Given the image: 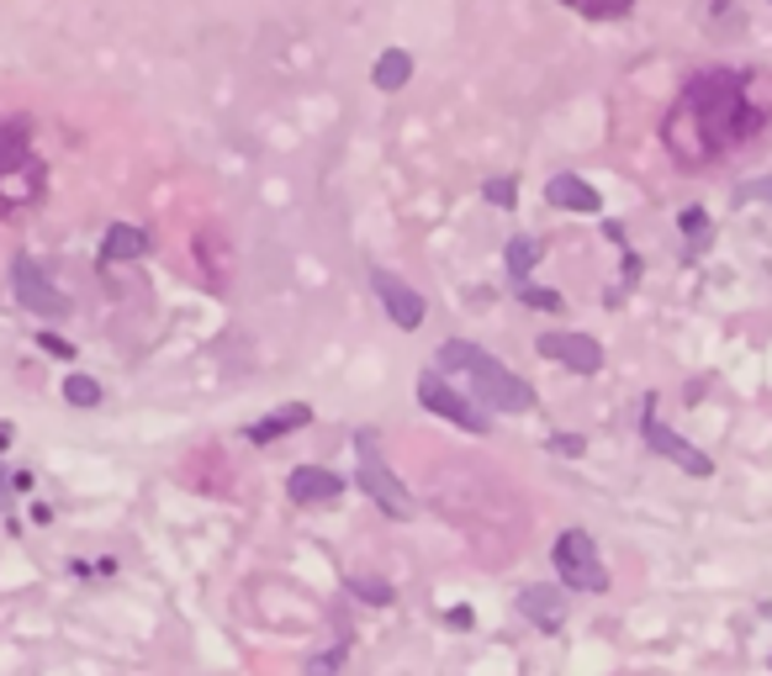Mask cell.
Instances as JSON below:
<instances>
[{"label": "cell", "instance_id": "1", "mask_svg": "<svg viewBox=\"0 0 772 676\" xmlns=\"http://www.w3.org/2000/svg\"><path fill=\"white\" fill-rule=\"evenodd\" d=\"M768 127V112L751 101V80L735 69H704L683 85V95L667 112V154L683 169H709L746 149Z\"/></svg>", "mask_w": 772, "mask_h": 676}, {"label": "cell", "instance_id": "2", "mask_svg": "<svg viewBox=\"0 0 772 676\" xmlns=\"http://www.w3.org/2000/svg\"><path fill=\"white\" fill-rule=\"evenodd\" d=\"M440 370H466V381H471V401L482 407V412H529L534 407V386H529L524 375H514L503 359H492L488 349H477V344H460V339H450L445 349H440Z\"/></svg>", "mask_w": 772, "mask_h": 676}, {"label": "cell", "instance_id": "3", "mask_svg": "<svg viewBox=\"0 0 772 676\" xmlns=\"http://www.w3.org/2000/svg\"><path fill=\"white\" fill-rule=\"evenodd\" d=\"M42 196V164L33 154V127L27 117L0 122V212L27 206Z\"/></svg>", "mask_w": 772, "mask_h": 676}, {"label": "cell", "instance_id": "4", "mask_svg": "<svg viewBox=\"0 0 772 676\" xmlns=\"http://www.w3.org/2000/svg\"><path fill=\"white\" fill-rule=\"evenodd\" d=\"M355 449H360V465H355V481H360V492H366V497H370V502H376V508H381L387 518L407 523V518L418 513V508H413V492H407L403 481H397V471L387 465V455H381L376 434H370V429H360V434H355Z\"/></svg>", "mask_w": 772, "mask_h": 676}, {"label": "cell", "instance_id": "5", "mask_svg": "<svg viewBox=\"0 0 772 676\" xmlns=\"http://www.w3.org/2000/svg\"><path fill=\"white\" fill-rule=\"evenodd\" d=\"M550 565H556V582L567 587V592H609V571H604V560H598V539L587 534V528H567V534H556V545H550Z\"/></svg>", "mask_w": 772, "mask_h": 676}, {"label": "cell", "instance_id": "6", "mask_svg": "<svg viewBox=\"0 0 772 676\" xmlns=\"http://www.w3.org/2000/svg\"><path fill=\"white\" fill-rule=\"evenodd\" d=\"M418 401H423L434 418H445V423H455V429H466V434H488L492 429L488 412H482L471 397H460L440 370H423V375H418Z\"/></svg>", "mask_w": 772, "mask_h": 676}, {"label": "cell", "instance_id": "7", "mask_svg": "<svg viewBox=\"0 0 772 676\" xmlns=\"http://www.w3.org/2000/svg\"><path fill=\"white\" fill-rule=\"evenodd\" d=\"M641 438H646V449H656V455H661V460H672V465H683L688 476H698V481L714 476V460H709L698 444H688L683 434H672V429L656 418V397H650L646 412H641Z\"/></svg>", "mask_w": 772, "mask_h": 676}, {"label": "cell", "instance_id": "8", "mask_svg": "<svg viewBox=\"0 0 772 676\" xmlns=\"http://www.w3.org/2000/svg\"><path fill=\"white\" fill-rule=\"evenodd\" d=\"M11 285H16V302L27 307V313H38V318H64L69 313V302L59 296V285L38 270V259H27V254H16L11 259Z\"/></svg>", "mask_w": 772, "mask_h": 676}, {"label": "cell", "instance_id": "9", "mask_svg": "<svg viewBox=\"0 0 772 676\" xmlns=\"http://www.w3.org/2000/svg\"><path fill=\"white\" fill-rule=\"evenodd\" d=\"M370 285H376V296H381L387 318L397 322V328H407V333H413V328L423 322V296H418V291H413L403 276H392V270H381V265H376V270H370Z\"/></svg>", "mask_w": 772, "mask_h": 676}, {"label": "cell", "instance_id": "10", "mask_svg": "<svg viewBox=\"0 0 772 676\" xmlns=\"http://www.w3.org/2000/svg\"><path fill=\"white\" fill-rule=\"evenodd\" d=\"M534 349L545 359H556V365H567V370H577V375H593V370L604 365L598 339H587V333H545Z\"/></svg>", "mask_w": 772, "mask_h": 676}, {"label": "cell", "instance_id": "11", "mask_svg": "<svg viewBox=\"0 0 772 676\" xmlns=\"http://www.w3.org/2000/svg\"><path fill=\"white\" fill-rule=\"evenodd\" d=\"M286 492H291V502H302V508H328V502L344 497V476H339V471H324V465H296V471L286 476Z\"/></svg>", "mask_w": 772, "mask_h": 676}, {"label": "cell", "instance_id": "12", "mask_svg": "<svg viewBox=\"0 0 772 676\" xmlns=\"http://www.w3.org/2000/svg\"><path fill=\"white\" fill-rule=\"evenodd\" d=\"M545 201H550L556 212H577V217H598V212H604V196H598L582 175H571V169L545 180Z\"/></svg>", "mask_w": 772, "mask_h": 676}, {"label": "cell", "instance_id": "13", "mask_svg": "<svg viewBox=\"0 0 772 676\" xmlns=\"http://www.w3.org/2000/svg\"><path fill=\"white\" fill-rule=\"evenodd\" d=\"M519 613H524L534 629L556 635V629L567 624V597L556 592V587H524V592H519Z\"/></svg>", "mask_w": 772, "mask_h": 676}, {"label": "cell", "instance_id": "14", "mask_svg": "<svg viewBox=\"0 0 772 676\" xmlns=\"http://www.w3.org/2000/svg\"><path fill=\"white\" fill-rule=\"evenodd\" d=\"M313 423V407L307 401H286L276 412H265L260 423H249V444H276V438L296 434V429H307Z\"/></svg>", "mask_w": 772, "mask_h": 676}, {"label": "cell", "instance_id": "15", "mask_svg": "<svg viewBox=\"0 0 772 676\" xmlns=\"http://www.w3.org/2000/svg\"><path fill=\"white\" fill-rule=\"evenodd\" d=\"M101 254H106V259H117V265H127V259L149 254V233H143V228H132V222H117V228H106Z\"/></svg>", "mask_w": 772, "mask_h": 676}, {"label": "cell", "instance_id": "16", "mask_svg": "<svg viewBox=\"0 0 772 676\" xmlns=\"http://www.w3.org/2000/svg\"><path fill=\"white\" fill-rule=\"evenodd\" d=\"M370 80H376V90H403V85L413 80V59H407L403 48H387V53L376 59Z\"/></svg>", "mask_w": 772, "mask_h": 676}, {"label": "cell", "instance_id": "17", "mask_svg": "<svg viewBox=\"0 0 772 676\" xmlns=\"http://www.w3.org/2000/svg\"><path fill=\"white\" fill-rule=\"evenodd\" d=\"M503 254H508V276H514V280H524L529 270L540 265V243H534V239H514Z\"/></svg>", "mask_w": 772, "mask_h": 676}, {"label": "cell", "instance_id": "18", "mask_svg": "<svg viewBox=\"0 0 772 676\" xmlns=\"http://www.w3.org/2000/svg\"><path fill=\"white\" fill-rule=\"evenodd\" d=\"M344 587L360 597V602H370V608H387V602L397 597V592H392V582H381V576H350Z\"/></svg>", "mask_w": 772, "mask_h": 676}, {"label": "cell", "instance_id": "19", "mask_svg": "<svg viewBox=\"0 0 772 676\" xmlns=\"http://www.w3.org/2000/svg\"><path fill=\"white\" fill-rule=\"evenodd\" d=\"M344 661H350V645H333V650H318V655H307V666H302V676H339V672H344Z\"/></svg>", "mask_w": 772, "mask_h": 676}, {"label": "cell", "instance_id": "20", "mask_svg": "<svg viewBox=\"0 0 772 676\" xmlns=\"http://www.w3.org/2000/svg\"><path fill=\"white\" fill-rule=\"evenodd\" d=\"M64 401H69V407H96V401H101V381H90V375H64Z\"/></svg>", "mask_w": 772, "mask_h": 676}, {"label": "cell", "instance_id": "21", "mask_svg": "<svg viewBox=\"0 0 772 676\" xmlns=\"http://www.w3.org/2000/svg\"><path fill=\"white\" fill-rule=\"evenodd\" d=\"M571 11H582V16H593V22H613V16H624L635 0H567Z\"/></svg>", "mask_w": 772, "mask_h": 676}, {"label": "cell", "instance_id": "22", "mask_svg": "<svg viewBox=\"0 0 772 676\" xmlns=\"http://www.w3.org/2000/svg\"><path fill=\"white\" fill-rule=\"evenodd\" d=\"M529 307H540V313H561V291H545V285H524L519 291Z\"/></svg>", "mask_w": 772, "mask_h": 676}, {"label": "cell", "instance_id": "23", "mask_svg": "<svg viewBox=\"0 0 772 676\" xmlns=\"http://www.w3.org/2000/svg\"><path fill=\"white\" fill-rule=\"evenodd\" d=\"M482 196H488L492 206H514V201H519V186H514V180H488Z\"/></svg>", "mask_w": 772, "mask_h": 676}, {"label": "cell", "instance_id": "24", "mask_svg": "<svg viewBox=\"0 0 772 676\" xmlns=\"http://www.w3.org/2000/svg\"><path fill=\"white\" fill-rule=\"evenodd\" d=\"M545 444H550L556 455H582V449H587V444H582V438H577V434H550V438H545Z\"/></svg>", "mask_w": 772, "mask_h": 676}, {"label": "cell", "instance_id": "25", "mask_svg": "<svg viewBox=\"0 0 772 676\" xmlns=\"http://www.w3.org/2000/svg\"><path fill=\"white\" fill-rule=\"evenodd\" d=\"M38 344L48 349V355H59V359H69V355H75V344H69V339H59V333H42Z\"/></svg>", "mask_w": 772, "mask_h": 676}, {"label": "cell", "instance_id": "26", "mask_svg": "<svg viewBox=\"0 0 772 676\" xmlns=\"http://www.w3.org/2000/svg\"><path fill=\"white\" fill-rule=\"evenodd\" d=\"M11 508V476H5V465H0V513Z\"/></svg>", "mask_w": 772, "mask_h": 676}, {"label": "cell", "instance_id": "27", "mask_svg": "<svg viewBox=\"0 0 772 676\" xmlns=\"http://www.w3.org/2000/svg\"><path fill=\"white\" fill-rule=\"evenodd\" d=\"M746 196H768L772 201V180H768V186H746V191H741V201H746Z\"/></svg>", "mask_w": 772, "mask_h": 676}, {"label": "cell", "instance_id": "28", "mask_svg": "<svg viewBox=\"0 0 772 676\" xmlns=\"http://www.w3.org/2000/svg\"><path fill=\"white\" fill-rule=\"evenodd\" d=\"M11 438H16V429H11V423H0V455L11 449Z\"/></svg>", "mask_w": 772, "mask_h": 676}]
</instances>
